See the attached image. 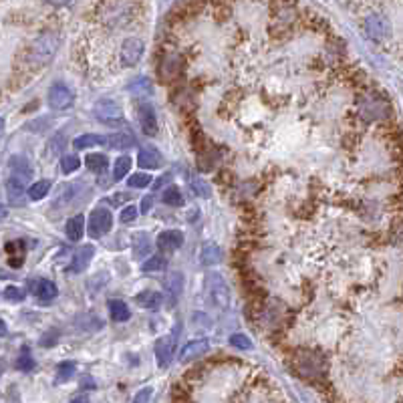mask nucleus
<instances>
[{
    "label": "nucleus",
    "mask_w": 403,
    "mask_h": 403,
    "mask_svg": "<svg viewBox=\"0 0 403 403\" xmlns=\"http://www.w3.org/2000/svg\"><path fill=\"white\" fill-rule=\"evenodd\" d=\"M14 367H16L19 371H32V369H34V359H32L29 347H23L21 355H19L16 361H14Z\"/></svg>",
    "instance_id": "27"
},
{
    "label": "nucleus",
    "mask_w": 403,
    "mask_h": 403,
    "mask_svg": "<svg viewBox=\"0 0 403 403\" xmlns=\"http://www.w3.org/2000/svg\"><path fill=\"white\" fill-rule=\"evenodd\" d=\"M73 91L62 85V83H53V87L49 89V105L51 109L55 111H62V109H69L73 105Z\"/></svg>",
    "instance_id": "7"
},
{
    "label": "nucleus",
    "mask_w": 403,
    "mask_h": 403,
    "mask_svg": "<svg viewBox=\"0 0 403 403\" xmlns=\"http://www.w3.org/2000/svg\"><path fill=\"white\" fill-rule=\"evenodd\" d=\"M107 143V137L103 135H93V133H85V135H79L73 139V146L77 150H89V148H97V146H103Z\"/></svg>",
    "instance_id": "21"
},
{
    "label": "nucleus",
    "mask_w": 403,
    "mask_h": 403,
    "mask_svg": "<svg viewBox=\"0 0 403 403\" xmlns=\"http://www.w3.org/2000/svg\"><path fill=\"white\" fill-rule=\"evenodd\" d=\"M165 266H168V260H165L161 254H155V256H152L150 260H146V262H143V266H141V268H143L146 273H155V270H163Z\"/></svg>",
    "instance_id": "34"
},
{
    "label": "nucleus",
    "mask_w": 403,
    "mask_h": 403,
    "mask_svg": "<svg viewBox=\"0 0 403 403\" xmlns=\"http://www.w3.org/2000/svg\"><path fill=\"white\" fill-rule=\"evenodd\" d=\"M361 113H363V117L365 119H379V117H385V113H387V105H385V101H381V99H367L365 103H363V107H361Z\"/></svg>",
    "instance_id": "20"
},
{
    "label": "nucleus",
    "mask_w": 403,
    "mask_h": 403,
    "mask_svg": "<svg viewBox=\"0 0 403 403\" xmlns=\"http://www.w3.org/2000/svg\"><path fill=\"white\" fill-rule=\"evenodd\" d=\"M206 286H208L212 303L216 305L218 309H228V305H230V286L226 284V280L222 279L218 273H210L208 279H206Z\"/></svg>",
    "instance_id": "4"
},
{
    "label": "nucleus",
    "mask_w": 403,
    "mask_h": 403,
    "mask_svg": "<svg viewBox=\"0 0 403 403\" xmlns=\"http://www.w3.org/2000/svg\"><path fill=\"white\" fill-rule=\"evenodd\" d=\"M135 14V2L131 0H105L101 4L99 16L109 27H124Z\"/></svg>",
    "instance_id": "3"
},
{
    "label": "nucleus",
    "mask_w": 403,
    "mask_h": 403,
    "mask_svg": "<svg viewBox=\"0 0 403 403\" xmlns=\"http://www.w3.org/2000/svg\"><path fill=\"white\" fill-rule=\"evenodd\" d=\"M137 163H139L141 168H146V170H157L159 165H163V157H161V154H159L155 148L146 146V148H141L139 154H137Z\"/></svg>",
    "instance_id": "16"
},
{
    "label": "nucleus",
    "mask_w": 403,
    "mask_h": 403,
    "mask_svg": "<svg viewBox=\"0 0 403 403\" xmlns=\"http://www.w3.org/2000/svg\"><path fill=\"white\" fill-rule=\"evenodd\" d=\"M111 226H113V214H111V210H107V208H97L91 218H89V236L91 238H101V236H105L109 230H111Z\"/></svg>",
    "instance_id": "5"
},
{
    "label": "nucleus",
    "mask_w": 403,
    "mask_h": 403,
    "mask_svg": "<svg viewBox=\"0 0 403 403\" xmlns=\"http://www.w3.org/2000/svg\"><path fill=\"white\" fill-rule=\"evenodd\" d=\"M49 189H51V182L49 180H38V182H34L31 187H29V198L31 200H43L47 194H49Z\"/></svg>",
    "instance_id": "30"
},
{
    "label": "nucleus",
    "mask_w": 403,
    "mask_h": 403,
    "mask_svg": "<svg viewBox=\"0 0 403 403\" xmlns=\"http://www.w3.org/2000/svg\"><path fill=\"white\" fill-rule=\"evenodd\" d=\"M79 165H81L79 155H65V157L61 159L62 174H73V172H77V170H79Z\"/></svg>",
    "instance_id": "35"
},
{
    "label": "nucleus",
    "mask_w": 403,
    "mask_h": 403,
    "mask_svg": "<svg viewBox=\"0 0 403 403\" xmlns=\"http://www.w3.org/2000/svg\"><path fill=\"white\" fill-rule=\"evenodd\" d=\"M143 41L131 36V38H125L124 45H122V62L124 67H135L137 62L141 61L143 57Z\"/></svg>",
    "instance_id": "8"
},
{
    "label": "nucleus",
    "mask_w": 403,
    "mask_h": 403,
    "mask_svg": "<svg viewBox=\"0 0 403 403\" xmlns=\"http://www.w3.org/2000/svg\"><path fill=\"white\" fill-rule=\"evenodd\" d=\"M182 244H184V234L180 230H165L157 236V246L161 250L174 252V250L182 249Z\"/></svg>",
    "instance_id": "15"
},
{
    "label": "nucleus",
    "mask_w": 403,
    "mask_h": 403,
    "mask_svg": "<svg viewBox=\"0 0 403 403\" xmlns=\"http://www.w3.org/2000/svg\"><path fill=\"white\" fill-rule=\"evenodd\" d=\"M210 349V341L208 339H198V341H192L187 343L186 347L182 349V355H180V359L187 363V361H192V359H198V357H202L206 351Z\"/></svg>",
    "instance_id": "19"
},
{
    "label": "nucleus",
    "mask_w": 403,
    "mask_h": 403,
    "mask_svg": "<svg viewBox=\"0 0 403 403\" xmlns=\"http://www.w3.org/2000/svg\"><path fill=\"white\" fill-rule=\"evenodd\" d=\"M107 307H109L111 321H115V323H124V321H127L131 316V310L127 309V305H125L124 301H109Z\"/></svg>",
    "instance_id": "24"
},
{
    "label": "nucleus",
    "mask_w": 403,
    "mask_h": 403,
    "mask_svg": "<svg viewBox=\"0 0 403 403\" xmlns=\"http://www.w3.org/2000/svg\"><path fill=\"white\" fill-rule=\"evenodd\" d=\"M222 260V250L218 244H204L202 250H200V262L204 266H212V264H218Z\"/></svg>",
    "instance_id": "22"
},
{
    "label": "nucleus",
    "mask_w": 403,
    "mask_h": 403,
    "mask_svg": "<svg viewBox=\"0 0 403 403\" xmlns=\"http://www.w3.org/2000/svg\"><path fill=\"white\" fill-rule=\"evenodd\" d=\"M25 290L23 288H19V286H6L4 288V299L6 301H14V303H21V301H25Z\"/></svg>",
    "instance_id": "38"
},
{
    "label": "nucleus",
    "mask_w": 403,
    "mask_h": 403,
    "mask_svg": "<svg viewBox=\"0 0 403 403\" xmlns=\"http://www.w3.org/2000/svg\"><path fill=\"white\" fill-rule=\"evenodd\" d=\"M150 395H152V389H146V391H141V393L135 395V402H148Z\"/></svg>",
    "instance_id": "43"
},
{
    "label": "nucleus",
    "mask_w": 403,
    "mask_h": 403,
    "mask_svg": "<svg viewBox=\"0 0 403 403\" xmlns=\"http://www.w3.org/2000/svg\"><path fill=\"white\" fill-rule=\"evenodd\" d=\"M170 178H172V176H170V174H165V176H163V178H159V182H155V187L163 186V184H165V182H170Z\"/></svg>",
    "instance_id": "45"
},
{
    "label": "nucleus",
    "mask_w": 403,
    "mask_h": 403,
    "mask_svg": "<svg viewBox=\"0 0 403 403\" xmlns=\"http://www.w3.org/2000/svg\"><path fill=\"white\" fill-rule=\"evenodd\" d=\"M152 204H154V198H152V196H146V200L141 202V212H143V214H146V212H150Z\"/></svg>",
    "instance_id": "42"
},
{
    "label": "nucleus",
    "mask_w": 403,
    "mask_h": 403,
    "mask_svg": "<svg viewBox=\"0 0 403 403\" xmlns=\"http://www.w3.org/2000/svg\"><path fill=\"white\" fill-rule=\"evenodd\" d=\"M31 163L21 157V155H14L10 159V176L6 180V192H8V198L12 204L21 206L25 204L23 196H25V189H27V184L31 180Z\"/></svg>",
    "instance_id": "1"
},
{
    "label": "nucleus",
    "mask_w": 403,
    "mask_h": 403,
    "mask_svg": "<svg viewBox=\"0 0 403 403\" xmlns=\"http://www.w3.org/2000/svg\"><path fill=\"white\" fill-rule=\"evenodd\" d=\"M150 184H152V176H150V174H143V172L133 174V176H129V180H127V186L129 187H148Z\"/></svg>",
    "instance_id": "36"
},
{
    "label": "nucleus",
    "mask_w": 403,
    "mask_h": 403,
    "mask_svg": "<svg viewBox=\"0 0 403 403\" xmlns=\"http://www.w3.org/2000/svg\"><path fill=\"white\" fill-rule=\"evenodd\" d=\"M230 343H232L236 349H242V351H250V349H252V341H250L246 335H240V333L232 335V337H230Z\"/></svg>",
    "instance_id": "40"
},
{
    "label": "nucleus",
    "mask_w": 403,
    "mask_h": 403,
    "mask_svg": "<svg viewBox=\"0 0 403 403\" xmlns=\"http://www.w3.org/2000/svg\"><path fill=\"white\" fill-rule=\"evenodd\" d=\"M189 187H192V192H194L196 196H200V198H210V194H212L210 186H208L204 180H200V178L192 180V182H189Z\"/></svg>",
    "instance_id": "37"
},
{
    "label": "nucleus",
    "mask_w": 403,
    "mask_h": 403,
    "mask_svg": "<svg viewBox=\"0 0 403 403\" xmlns=\"http://www.w3.org/2000/svg\"><path fill=\"white\" fill-rule=\"evenodd\" d=\"M129 170H131V159H129V155L117 157V161H115V165H113V180H115V182L124 180L125 176L129 174Z\"/></svg>",
    "instance_id": "28"
},
{
    "label": "nucleus",
    "mask_w": 403,
    "mask_h": 403,
    "mask_svg": "<svg viewBox=\"0 0 403 403\" xmlns=\"http://www.w3.org/2000/svg\"><path fill=\"white\" fill-rule=\"evenodd\" d=\"M29 288H31L32 295H34L38 301H43V303L53 301V299L57 297V292H59V290H57V284L47 279L32 280V282H29Z\"/></svg>",
    "instance_id": "11"
},
{
    "label": "nucleus",
    "mask_w": 403,
    "mask_h": 403,
    "mask_svg": "<svg viewBox=\"0 0 403 403\" xmlns=\"http://www.w3.org/2000/svg\"><path fill=\"white\" fill-rule=\"evenodd\" d=\"M180 69H182V59H180V55H168V57L161 61L159 77H161L163 81H174V79L178 77Z\"/></svg>",
    "instance_id": "17"
},
{
    "label": "nucleus",
    "mask_w": 403,
    "mask_h": 403,
    "mask_svg": "<svg viewBox=\"0 0 403 403\" xmlns=\"http://www.w3.org/2000/svg\"><path fill=\"white\" fill-rule=\"evenodd\" d=\"M6 252L10 254V264L12 266H21L23 264V258H25L23 242H8L6 244Z\"/></svg>",
    "instance_id": "29"
},
{
    "label": "nucleus",
    "mask_w": 403,
    "mask_h": 403,
    "mask_svg": "<svg viewBox=\"0 0 403 403\" xmlns=\"http://www.w3.org/2000/svg\"><path fill=\"white\" fill-rule=\"evenodd\" d=\"M137 218V208L135 206H127L124 208V212H122V222L127 224V222H133Z\"/></svg>",
    "instance_id": "41"
},
{
    "label": "nucleus",
    "mask_w": 403,
    "mask_h": 403,
    "mask_svg": "<svg viewBox=\"0 0 403 403\" xmlns=\"http://www.w3.org/2000/svg\"><path fill=\"white\" fill-rule=\"evenodd\" d=\"M107 143L113 148V150H129V148H133L135 146V137L131 135V133H113V135H109L107 137Z\"/></svg>",
    "instance_id": "23"
},
{
    "label": "nucleus",
    "mask_w": 403,
    "mask_h": 403,
    "mask_svg": "<svg viewBox=\"0 0 403 403\" xmlns=\"http://www.w3.org/2000/svg\"><path fill=\"white\" fill-rule=\"evenodd\" d=\"M161 200H163V204H168V206H184V196H182V192L176 186L168 187V189L163 192Z\"/></svg>",
    "instance_id": "31"
},
{
    "label": "nucleus",
    "mask_w": 403,
    "mask_h": 403,
    "mask_svg": "<svg viewBox=\"0 0 403 403\" xmlns=\"http://www.w3.org/2000/svg\"><path fill=\"white\" fill-rule=\"evenodd\" d=\"M365 32L373 41H385L391 34V23L383 14L373 12L365 19Z\"/></svg>",
    "instance_id": "6"
},
{
    "label": "nucleus",
    "mask_w": 403,
    "mask_h": 403,
    "mask_svg": "<svg viewBox=\"0 0 403 403\" xmlns=\"http://www.w3.org/2000/svg\"><path fill=\"white\" fill-rule=\"evenodd\" d=\"M150 250H152V242H150V236L148 234H135L133 236V256L135 258L148 256Z\"/></svg>",
    "instance_id": "25"
},
{
    "label": "nucleus",
    "mask_w": 403,
    "mask_h": 403,
    "mask_svg": "<svg viewBox=\"0 0 403 403\" xmlns=\"http://www.w3.org/2000/svg\"><path fill=\"white\" fill-rule=\"evenodd\" d=\"M59 47H61V36L57 32H43L29 49V62L36 69L45 67L47 62L53 61Z\"/></svg>",
    "instance_id": "2"
},
{
    "label": "nucleus",
    "mask_w": 403,
    "mask_h": 403,
    "mask_svg": "<svg viewBox=\"0 0 403 403\" xmlns=\"http://www.w3.org/2000/svg\"><path fill=\"white\" fill-rule=\"evenodd\" d=\"M129 91L133 95H137V97H150L154 89H152V83L148 79H137V81H133L129 85Z\"/></svg>",
    "instance_id": "32"
},
{
    "label": "nucleus",
    "mask_w": 403,
    "mask_h": 403,
    "mask_svg": "<svg viewBox=\"0 0 403 403\" xmlns=\"http://www.w3.org/2000/svg\"><path fill=\"white\" fill-rule=\"evenodd\" d=\"M45 2H49V4H53V6H65V4H69L71 0H45Z\"/></svg>",
    "instance_id": "44"
},
{
    "label": "nucleus",
    "mask_w": 403,
    "mask_h": 403,
    "mask_svg": "<svg viewBox=\"0 0 403 403\" xmlns=\"http://www.w3.org/2000/svg\"><path fill=\"white\" fill-rule=\"evenodd\" d=\"M161 301H163L161 292H155V290H146V292H141V295L137 297V303H139V305H143L146 309H150V310L159 309Z\"/></svg>",
    "instance_id": "26"
},
{
    "label": "nucleus",
    "mask_w": 403,
    "mask_h": 403,
    "mask_svg": "<svg viewBox=\"0 0 403 403\" xmlns=\"http://www.w3.org/2000/svg\"><path fill=\"white\" fill-rule=\"evenodd\" d=\"M75 363H71V361H65V363H61L59 367H57V381L61 383V381H67L73 373H75Z\"/></svg>",
    "instance_id": "39"
},
{
    "label": "nucleus",
    "mask_w": 403,
    "mask_h": 403,
    "mask_svg": "<svg viewBox=\"0 0 403 403\" xmlns=\"http://www.w3.org/2000/svg\"><path fill=\"white\" fill-rule=\"evenodd\" d=\"M65 234L71 242H79L85 234V216L77 214V216L69 218L65 224Z\"/></svg>",
    "instance_id": "18"
},
{
    "label": "nucleus",
    "mask_w": 403,
    "mask_h": 403,
    "mask_svg": "<svg viewBox=\"0 0 403 403\" xmlns=\"http://www.w3.org/2000/svg\"><path fill=\"white\" fill-rule=\"evenodd\" d=\"M93 254H95V249L91 246V244H87V246H81V249L77 250V254L73 256V262H71V266L67 268V273H69V275L83 273V270L89 266V262H91Z\"/></svg>",
    "instance_id": "14"
},
{
    "label": "nucleus",
    "mask_w": 403,
    "mask_h": 403,
    "mask_svg": "<svg viewBox=\"0 0 403 403\" xmlns=\"http://www.w3.org/2000/svg\"><path fill=\"white\" fill-rule=\"evenodd\" d=\"M174 335H165L161 337L159 341L155 343V359H157V365L161 369H165L170 363H172V357H174Z\"/></svg>",
    "instance_id": "10"
},
{
    "label": "nucleus",
    "mask_w": 403,
    "mask_h": 403,
    "mask_svg": "<svg viewBox=\"0 0 403 403\" xmlns=\"http://www.w3.org/2000/svg\"><path fill=\"white\" fill-rule=\"evenodd\" d=\"M182 292H184V277H182V273H174V275H170V277L165 279L168 305H170V307H174V305L180 301Z\"/></svg>",
    "instance_id": "13"
},
{
    "label": "nucleus",
    "mask_w": 403,
    "mask_h": 403,
    "mask_svg": "<svg viewBox=\"0 0 403 403\" xmlns=\"http://www.w3.org/2000/svg\"><path fill=\"white\" fill-rule=\"evenodd\" d=\"M139 124L146 135H155L159 124H157V115H155V109L152 103H141L139 105Z\"/></svg>",
    "instance_id": "12"
},
{
    "label": "nucleus",
    "mask_w": 403,
    "mask_h": 403,
    "mask_svg": "<svg viewBox=\"0 0 403 403\" xmlns=\"http://www.w3.org/2000/svg\"><path fill=\"white\" fill-rule=\"evenodd\" d=\"M85 163H87V168H89L91 172H103V170L107 168L109 159L103 154H89L87 155V159H85Z\"/></svg>",
    "instance_id": "33"
},
{
    "label": "nucleus",
    "mask_w": 403,
    "mask_h": 403,
    "mask_svg": "<svg viewBox=\"0 0 403 403\" xmlns=\"http://www.w3.org/2000/svg\"><path fill=\"white\" fill-rule=\"evenodd\" d=\"M95 115H97V119H101L105 124H117V122H122L124 111H122V107L115 101L103 99V101H99L95 105Z\"/></svg>",
    "instance_id": "9"
}]
</instances>
